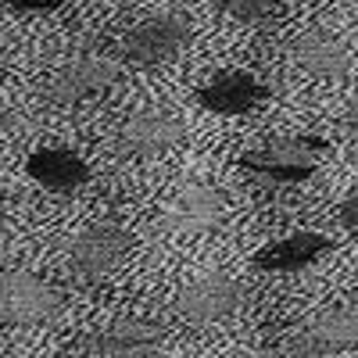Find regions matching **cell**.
Segmentation results:
<instances>
[{"label":"cell","mask_w":358,"mask_h":358,"mask_svg":"<svg viewBox=\"0 0 358 358\" xmlns=\"http://www.w3.org/2000/svg\"><path fill=\"white\" fill-rule=\"evenodd\" d=\"M326 147L330 143L322 136H276L262 147L244 151L241 165L273 187H297V183H305V179L315 176Z\"/></svg>","instance_id":"cell-1"},{"label":"cell","mask_w":358,"mask_h":358,"mask_svg":"<svg viewBox=\"0 0 358 358\" xmlns=\"http://www.w3.org/2000/svg\"><path fill=\"white\" fill-rule=\"evenodd\" d=\"M190 33L194 29H190L187 11H158L122 36V54L133 65H165L183 54V47L190 43Z\"/></svg>","instance_id":"cell-2"},{"label":"cell","mask_w":358,"mask_h":358,"mask_svg":"<svg viewBox=\"0 0 358 358\" xmlns=\"http://www.w3.org/2000/svg\"><path fill=\"white\" fill-rule=\"evenodd\" d=\"M65 297L54 290L47 280L11 268L0 273V322L4 326H36L62 312Z\"/></svg>","instance_id":"cell-3"},{"label":"cell","mask_w":358,"mask_h":358,"mask_svg":"<svg viewBox=\"0 0 358 358\" xmlns=\"http://www.w3.org/2000/svg\"><path fill=\"white\" fill-rule=\"evenodd\" d=\"M129 248H133V236L122 226L94 222V226H86L72 241L69 265H72V273L79 280H104V276H111L115 268L126 262Z\"/></svg>","instance_id":"cell-4"},{"label":"cell","mask_w":358,"mask_h":358,"mask_svg":"<svg viewBox=\"0 0 358 358\" xmlns=\"http://www.w3.org/2000/svg\"><path fill=\"white\" fill-rule=\"evenodd\" d=\"M118 76H122V69H118V62H111V57H101V54H83V57H72V62H65L62 69H57L43 94L50 104H83L90 97L104 94L108 86L118 83Z\"/></svg>","instance_id":"cell-5"},{"label":"cell","mask_w":358,"mask_h":358,"mask_svg":"<svg viewBox=\"0 0 358 358\" xmlns=\"http://www.w3.org/2000/svg\"><path fill=\"white\" fill-rule=\"evenodd\" d=\"M241 305H244V287L229 273H204L194 283H187L176 297L179 315H183L187 322H194V326L222 322V319L236 315Z\"/></svg>","instance_id":"cell-6"},{"label":"cell","mask_w":358,"mask_h":358,"mask_svg":"<svg viewBox=\"0 0 358 358\" xmlns=\"http://www.w3.org/2000/svg\"><path fill=\"white\" fill-rule=\"evenodd\" d=\"M297 358H337L358 348V312L355 308H326L308 319L290 341Z\"/></svg>","instance_id":"cell-7"},{"label":"cell","mask_w":358,"mask_h":358,"mask_svg":"<svg viewBox=\"0 0 358 358\" xmlns=\"http://www.w3.org/2000/svg\"><path fill=\"white\" fill-rule=\"evenodd\" d=\"M165 344V326L155 319H140V315H126V319H111L108 326L94 330L86 337V351L97 358H143Z\"/></svg>","instance_id":"cell-8"},{"label":"cell","mask_w":358,"mask_h":358,"mask_svg":"<svg viewBox=\"0 0 358 358\" xmlns=\"http://www.w3.org/2000/svg\"><path fill=\"white\" fill-rule=\"evenodd\" d=\"M183 140V122L169 111H136L118 129V147L129 158H162Z\"/></svg>","instance_id":"cell-9"},{"label":"cell","mask_w":358,"mask_h":358,"mask_svg":"<svg viewBox=\"0 0 358 358\" xmlns=\"http://www.w3.org/2000/svg\"><path fill=\"white\" fill-rule=\"evenodd\" d=\"M265 97H268L265 83L258 76H251V72H241V69L219 72L215 79H208L197 90V104L204 111H215V115H248Z\"/></svg>","instance_id":"cell-10"},{"label":"cell","mask_w":358,"mask_h":358,"mask_svg":"<svg viewBox=\"0 0 358 358\" xmlns=\"http://www.w3.org/2000/svg\"><path fill=\"white\" fill-rule=\"evenodd\" d=\"M226 215V201L215 187L208 183H190L183 187L165 208V229L172 233H204L215 229Z\"/></svg>","instance_id":"cell-11"},{"label":"cell","mask_w":358,"mask_h":358,"mask_svg":"<svg viewBox=\"0 0 358 358\" xmlns=\"http://www.w3.org/2000/svg\"><path fill=\"white\" fill-rule=\"evenodd\" d=\"M334 251V241L326 233H315V229H297L290 236H283V241L268 244L255 255V268H262V273H305V268H312L322 255Z\"/></svg>","instance_id":"cell-12"},{"label":"cell","mask_w":358,"mask_h":358,"mask_svg":"<svg viewBox=\"0 0 358 358\" xmlns=\"http://www.w3.org/2000/svg\"><path fill=\"white\" fill-rule=\"evenodd\" d=\"M25 172L33 183H40L47 194L57 197H72L76 190H83L90 183V165L65 147H40V151L29 155Z\"/></svg>","instance_id":"cell-13"},{"label":"cell","mask_w":358,"mask_h":358,"mask_svg":"<svg viewBox=\"0 0 358 358\" xmlns=\"http://www.w3.org/2000/svg\"><path fill=\"white\" fill-rule=\"evenodd\" d=\"M290 57L297 65H301L308 76L315 79H344L351 72V54L348 47L322 33V29H312V33H301L294 43H290Z\"/></svg>","instance_id":"cell-14"},{"label":"cell","mask_w":358,"mask_h":358,"mask_svg":"<svg viewBox=\"0 0 358 358\" xmlns=\"http://www.w3.org/2000/svg\"><path fill=\"white\" fill-rule=\"evenodd\" d=\"M208 4L241 25H268L280 11V0H208Z\"/></svg>","instance_id":"cell-15"},{"label":"cell","mask_w":358,"mask_h":358,"mask_svg":"<svg viewBox=\"0 0 358 358\" xmlns=\"http://www.w3.org/2000/svg\"><path fill=\"white\" fill-rule=\"evenodd\" d=\"M8 4L18 11V15H50L57 8H65L69 0H8Z\"/></svg>","instance_id":"cell-16"},{"label":"cell","mask_w":358,"mask_h":358,"mask_svg":"<svg viewBox=\"0 0 358 358\" xmlns=\"http://www.w3.org/2000/svg\"><path fill=\"white\" fill-rule=\"evenodd\" d=\"M337 219H341V226H344L348 233H355V236H358V190H355V194H348V197L341 201Z\"/></svg>","instance_id":"cell-17"},{"label":"cell","mask_w":358,"mask_h":358,"mask_svg":"<svg viewBox=\"0 0 358 358\" xmlns=\"http://www.w3.org/2000/svg\"><path fill=\"white\" fill-rule=\"evenodd\" d=\"M344 126H348V133L351 136H358V94L348 101V108H344Z\"/></svg>","instance_id":"cell-18"},{"label":"cell","mask_w":358,"mask_h":358,"mask_svg":"<svg viewBox=\"0 0 358 358\" xmlns=\"http://www.w3.org/2000/svg\"><path fill=\"white\" fill-rule=\"evenodd\" d=\"M11 122H15V115H11V108L0 101V133H8L11 129Z\"/></svg>","instance_id":"cell-19"},{"label":"cell","mask_w":358,"mask_h":358,"mask_svg":"<svg viewBox=\"0 0 358 358\" xmlns=\"http://www.w3.org/2000/svg\"><path fill=\"white\" fill-rule=\"evenodd\" d=\"M233 358H280L276 351H241V355H233Z\"/></svg>","instance_id":"cell-20"},{"label":"cell","mask_w":358,"mask_h":358,"mask_svg":"<svg viewBox=\"0 0 358 358\" xmlns=\"http://www.w3.org/2000/svg\"><path fill=\"white\" fill-rule=\"evenodd\" d=\"M54 358H76V355H54Z\"/></svg>","instance_id":"cell-21"},{"label":"cell","mask_w":358,"mask_h":358,"mask_svg":"<svg viewBox=\"0 0 358 358\" xmlns=\"http://www.w3.org/2000/svg\"><path fill=\"white\" fill-rule=\"evenodd\" d=\"M0 208H4V194H0Z\"/></svg>","instance_id":"cell-22"}]
</instances>
